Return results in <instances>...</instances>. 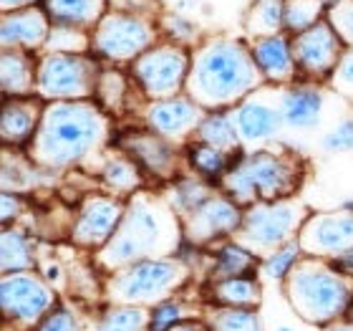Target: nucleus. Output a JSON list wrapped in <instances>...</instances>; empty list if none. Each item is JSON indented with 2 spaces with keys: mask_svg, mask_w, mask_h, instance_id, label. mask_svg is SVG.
Returning a JSON list of instances; mask_svg holds the SVG:
<instances>
[{
  "mask_svg": "<svg viewBox=\"0 0 353 331\" xmlns=\"http://www.w3.org/2000/svg\"><path fill=\"white\" fill-rule=\"evenodd\" d=\"M182 236L179 215L172 213L170 205L137 192L126 202L114 238L96 253V265L106 273H117L139 261L170 258L182 243Z\"/></svg>",
  "mask_w": 353,
  "mask_h": 331,
  "instance_id": "obj_1",
  "label": "nucleus"
},
{
  "mask_svg": "<svg viewBox=\"0 0 353 331\" xmlns=\"http://www.w3.org/2000/svg\"><path fill=\"white\" fill-rule=\"evenodd\" d=\"M109 137V117L86 102H51L30 142V160L46 169L81 164Z\"/></svg>",
  "mask_w": 353,
  "mask_h": 331,
  "instance_id": "obj_2",
  "label": "nucleus"
},
{
  "mask_svg": "<svg viewBox=\"0 0 353 331\" xmlns=\"http://www.w3.org/2000/svg\"><path fill=\"white\" fill-rule=\"evenodd\" d=\"M265 82L252 51L240 41L217 38L192 56L187 94L202 109L220 111L222 106L245 102Z\"/></svg>",
  "mask_w": 353,
  "mask_h": 331,
  "instance_id": "obj_3",
  "label": "nucleus"
},
{
  "mask_svg": "<svg viewBox=\"0 0 353 331\" xmlns=\"http://www.w3.org/2000/svg\"><path fill=\"white\" fill-rule=\"evenodd\" d=\"M285 296L293 311L313 326H331L353 311V281L328 258L303 256L285 278Z\"/></svg>",
  "mask_w": 353,
  "mask_h": 331,
  "instance_id": "obj_4",
  "label": "nucleus"
},
{
  "mask_svg": "<svg viewBox=\"0 0 353 331\" xmlns=\"http://www.w3.org/2000/svg\"><path fill=\"white\" fill-rule=\"evenodd\" d=\"M303 167L293 155L258 149L235 160L232 169L222 177V187L240 207L255 202L288 200L301 185Z\"/></svg>",
  "mask_w": 353,
  "mask_h": 331,
  "instance_id": "obj_5",
  "label": "nucleus"
},
{
  "mask_svg": "<svg viewBox=\"0 0 353 331\" xmlns=\"http://www.w3.org/2000/svg\"><path fill=\"white\" fill-rule=\"evenodd\" d=\"M190 281V265L182 258H149L109 273L106 299L109 303H129L152 309L167 301Z\"/></svg>",
  "mask_w": 353,
  "mask_h": 331,
  "instance_id": "obj_6",
  "label": "nucleus"
},
{
  "mask_svg": "<svg viewBox=\"0 0 353 331\" xmlns=\"http://www.w3.org/2000/svg\"><path fill=\"white\" fill-rule=\"evenodd\" d=\"M308 218L310 215L303 202L293 198L278 200V202H255L245 210L243 225L235 233V240L258 258H265L280 245L295 240Z\"/></svg>",
  "mask_w": 353,
  "mask_h": 331,
  "instance_id": "obj_7",
  "label": "nucleus"
},
{
  "mask_svg": "<svg viewBox=\"0 0 353 331\" xmlns=\"http://www.w3.org/2000/svg\"><path fill=\"white\" fill-rule=\"evenodd\" d=\"M101 68L83 53H46L38 61L36 94L46 102H86L96 96Z\"/></svg>",
  "mask_w": 353,
  "mask_h": 331,
  "instance_id": "obj_8",
  "label": "nucleus"
},
{
  "mask_svg": "<svg viewBox=\"0 0 353 331\" xmlns=\"http://www.w3.org/2000/svg\"><path fill=\"white\" fill-rule=\"evenodd\" d=\"M0 303L6 321L36 329L56 309V291L36 271L8 273L0 281Z\"/></svg>",
  "mask_w": 353,
  "mask_h": 331,
  "instance_id": "obj_9",
  "label": "nucleus"
},
{
  "mask_svg": "<svg viewBox=\"0 0 353 331\" xmlns=\"http://www.w3.org/2000/svg\"><path fill=\"white\" fill-rule=\"evenodd\" d=\"M192 56L179 46H157L134 61V79L152 102L179 96L187 88Z\"/></svg>",
  "mask_w": 353,
  "mask_h": 331,
  "instance_id": "obj_10",
  "label": "nucleus"
},
{
  "mask_svg": "<svg viewBox=\"0 0 353 331\" xmlns=\"http://www.w3.org/2000/svg\"><path fill=\"white\" fill-rule=\"evenodd\" d=\"M154 41V28L132 13L103 15L91 38V48L109 61H137Z\"/></svg>",
  "mask_w": 353,
  "mask_h": 331,
  "instance_id": "obj_11",
  "label": "nucleus"
},
{
  "mask_svg": "<svg viewBox=\"0 0 353 331\" xmlns=\"http://www.w3.org/2000/svg\"><path fill=\"white\" fill-rule=\"evenodd\" d=\"M290 46H293L295 68H301L303 74L316 79V82L331 79L336 66L343 59V53H346L343 51V41L328 21H321L313 28L298 33L290 41Z\"/></svg>",
  "mask_w": 353,
  "mask_h": 331,
  "instance_id": "obj_12",
  "label": "nucleus"
},
{
  "mask_svg": "<svg viewBox=\"0 0 353 331\" xmlns=\"http://www.w3.org/2000/svg\"><path fill=\"white\" fill-rule=\"evenodd\" d=\"M298 243L305 256L328 258V261L343 256L353 250V213L341 210V213L310 215L298 233Z\"/></svg>",
  "mask_w": 353,
  "mask_h": 331,
  "instance_id": "obj_13",
  "label": "nucleus"
},
{
  "mask_svg": "<svg viewBox=\"0 0 353 331\" xmlns=\"http://www.w3.org/2000/svg\"><path fill=\"white\" fill-rule=\"evenodd\" d=\"M243 218L245 213L235 200L212 195L205 205L184 218L182 230L192 245H210L222 236H235L243 225Z\"/></svg>",
  "mask_w": 353,
  "mask_h": 331,
  "instance_id": "obj_14",
  "label": "nucleus"
},
{
  "mask_svg": "<svg viewBox=\"0 0 353 331\" xmlns=\"http://www.w3.org/2000/svg\"><path fill=\"white\" fill-rule=\"evenodd\" d=\"M126 205H121L117 198L106 195H91L79 210L74 228H71V240L81 248L101 250L117 233L119 223L124 218Z\"/></svg>",
  "mask_w": 353,
  "mask_h": 331,
  "instance_id": "obj_15",
  "label": "nucleus"
},
{
  "mask_svg": "<svg viewBox=\"0 0 353 331\" xmlns=\"http://www.w3.org/2000/svg\"><path fill=\"white\" fill-rule=\"evenodd\" d=\"M205 117V109L197 102H192L190 96H172L162 102H152L147 106L149 129L162 134L164 140L170 142H179L194 134V129L202 124Z\"/></svg>",
  "mask_w": 353,
  "mask_h": 331,
  "instance_id": "obj_16",
  "label": "nucleus"
},
{
  "mask_svg": "<svg viewBox=\"0 0 353 331\" xmlns=\"http://www.w3.org/2000/svg\"><path fill=\"white\" fill-rule=\"evenodd\" d=\"M232 119H235L237 134H240L243 144H260V142L272 140L280 132V124H285L283 114H280V104L275 106L260 94H250L245 102L237 104Z\"/></svg>",
  "mask_w": 353,
  "mask_h": 331,
  "instance_id": "obj_17",
  "label": "nucleus"
},
{
  "mask_svg": "<svg viewBox=\"0 0 353 331\" xmlns=\"http://www.w3.org/2000/svg\"><path fill=\"white\" fill-rule=\"evenodd\" d=\"M51 36V26L43 10L38 8H23L3 15V51H30L43 46Z\"/></svg>",
  "mask_w": 353,
  "mask_h": 331,
  "instance_id": "obj_18",
  "label": "nucleus"
},
{
  "mask_svg": "<svg viewBox=\"0 0 353 331\" xmlns=\"http://www.w3.org/2000/svg\"><path fill=\"white\" fill-rule=\"evenodd\" d=\"M43 104L41 99H8L3 106V117H0V140L13 147L30 144L38 132V124L43 119Z\"/></svg>",
  "mask_w": 353,
  "mask_h": 331,
  "instance_id": "obj_19",
  "label": "nucleus"
},
{
  "mask_svg": "<svg viewBox=\"0 0 353 331\" xmlns=\"http://www.w3.org/2000/svg\"><path fill=\"white\" fill-rule=\"evenodd\" d=\"M126 152L134 157V162H139L144 169L154 172L157 177H174L176 169V149L170 140H164L157 132H137L129 134L124 142Z\"/></svg>",
  "mask_w": 353,
  "mask_h": 331,
  "instance_id": "obj_20",
  "label": "nucleus"
},
{
  "mask_svg": "<svg viewBox=\"0 0 353 331\" xmlns=\"http://www.w3.org/2000/svg\"><path fill=\"white\" fill-rule=\"evenodd\" d=\"M252 59L258 64L260 74L268 82L275 84H288L293 82L295 76V59H293V46L283 33L278 36H265L255 38L252 44Z\"/></svg>",
  "mask_w": 353,
  "mask_h": 331,
  "instance_id": "obj_21",
  "label": "nucleus"
},
{
  "mask_svg": "<svg viewBox=\"0 0 353 331\" xmlns=\"http://www.w3.org/2000/svg\"><path fill=\"white\" fill-rule=\"evenodd\" d=\"M323 111V94L316 86H293L280 96V114L288 126H316Z\"/></svg>",
  "mask_w": 353,
  "mask_h": 331,
  "instance_id": "obj_22",
  "label": "nucleus"
},
{
  "mask_svg": "<svg viewBox=\"0 0 353 331\" xmlns=\"http://www.w3.org/2000/svg\"><path fill=\"white\" fill-rule=\"evenodd\" d=\"M210 306H235V309H258L263 301V286L255 276L217 281L207 286Z\"/></svg>",
  "mask_w": 353,
  "mask_h": 331,
  "instance_id": "obj_23",
  "label": "nucleus"
},
{
  "mask_svg": "<svg viewBox=\"0 0 353 331\" xmlns=\"http://www.w3.org/2000/svg\"><path fill=\"white\" fill-rule=\"evenodd\" d=\"M260 261L255 253L240 245L237 240L225 243L214 250L212 265H210V283L228 278H243V276H252L255 271H260Z\"/></svg>",
  "mask_w": 353,
  "mask_h": 331,
  "instance_id": "obj_24",
  "label": "nucleus"
},
{
  "mask_svg": "<svg viewBox=\"0 0 353 331\" xmlns=\"http://www.w3.org/2000/svg\"><path fill=\"white\" fill-rule=\"evenodd\" d=\"M3 94L10 99H21V96H30L36 91V71L38 66H33L26 51H3Z\"/></svg>",
  "mask_w": 353,
  "mask_h": 331,
  "instance_id": "obj_25",
  "label": "nucleus"
},
{
  "mask_svg": "<svg viewBox=\"0 0 353 331\" xmlns=\"http://www.w3.org/2000/svg\"><path fill=\"white\" fill-rule=\"evenodd\" d=\"M106 0H46V10L53 21L61 26H74V28H86V26H99L103 18Z\"/></svg>",
  "mask_w": 353,
  "mask_h": 331,
  "instance_id": "obj_26",
  "label": "nucleus"
},
{
  "mask_svg": "<svg viewBox=\"0 0 353 331\" xmlns=\"http://www.w3.org/2000/svg\"><path fill=\"white\" fill-rule=\"evenodd\" d=\"M0 248H3V263H0L3 265V276L36 268V243L28 233L6 225L3 236H0Z\"/></svg>",
  "mask_w": 353,
  "mask_h": 331,
  "instance_id": "obj_27",
  "label": "nucleus"
},
{
  "mask_svg": "<svg viewBox=\"0 0 353 331\" xmlns=\"http://www.w3.org/2000/svg\"><path fill=\"white\" fill-rule=\"evenodd\" d=\"M197 142L202 144H210L214 149H222L232 155L243 142H240V134H237L235 119H232V111H212L202 119V124L197 126L194 132Z\"/></svg>",
  "mask_w": 353,
  "mask_h": 331,
  "instance_id": "obj_28",
  "label": "nucleus"
},
{
  "mask_svg": "<svg viewBox=\"0 0 353 331\" xmlns=\"http://www.w3.org/2000/svg\"><path fill=\"white\" fill-rule=\"evenodd\" d=\"M149 326H152V309L109 303L96 319L94 331H149Z\"/></svg>",
  "mask_w": 353,
  "mask_h": 331,
  "instance_id": "obj_29",
  "label": "nucleus"
},
{
  "mask_svg": "<svg viewBox=\"0 0 353 331\" xmlns=\"http://www.w3.org/2000/svg\"><path fill=\"white\" fill-rule=\"evenodd\" d=\"M205 324L210 331H265L258 309L207 306Z\"/></svg>",
  "mask_w": 353,
  "mask_h": 331,
  "instance_id": "obj_30",
  "label": "nucleus"
},
{
  "mask_svg": "<svg viewBox=\"0 0 353 331\" xmlns=\"http://www.w3.org/2000/svg\"><path fill=\"white\" fill-rule=\"evenodd\" d=\"M101 180L111 192L121 195H137L141 185L139 162H132L126 157H111L109 162L101 167Z\"/></svg>",
  "mask_w": 353,
  "mask_h": 331,
  "instance_id": "obj_31",
  "label": "nucleus"
},
{
  "mask_svg": "<svg viewBox=\"0 0 353 331\" xmlns=\"http://www.w3.org/2000/svg\"><path fill=\"white\" fill-rule=\"evenodd\" d=\"M305 256L298 243V238L290 240V243L280 245L278 250H272L270 256H265L260 261V276L265 281H272V283H285V278L290 276V271L295 268V263Z\"/></svg>",
  "mask_w": 353,
  "mask_h": 331,
  "instance_id": "obj_32",
  "label": "nucleus"
},
{
  "mask_svg": "<svg viewBox=\"0 0 353 331\" xmlns=\"http://www.w3.org/2000/svg\"><path fill=\"white\" fill-rule=\"evenodd\" d=\"M285 26V6L283 0H258L248 18V28L255 38L278 36Z\"/></svg>",
  "mask_w": 353,
  "mask_h": 331,
  "instance_id": "obj_33",
  "label": "nucleus"
},
{
  "mask_svg": "<svg viewBox=\"0 0 353 331\" xmlns=\"http://www.w3.org/2000/svg\"><path fill=\"white\" fill-rule=\"evenodd\" d=\"M190 164L197 169L202 177H210V180H222L228 175L235 160L222 152V149H214L210 144H202V142H194L190 147Z\"/></svg>",
  "mask_w": 353,
  "mask_h": 331,
  "instance_id": "obj_34",
  "label": "nucleus"
},
{
  "mask_svg": "<svg viewBox=\"0 0 353 331\" xmlns=\"http://www.w3.org/2000/svg\"><path fill=\"white\" fill-rule=\"evenodd\" d=\"M212 195V187L199 182V180H179L172 187V210L179 215V220H184L187 215H192L197 207L205 205Z\"/></svg>",
  "mask_w": 353,
  "mask_h": 331,
  "instance_id": "obj_35",
  "label": "nucleus"
},
{
  "mask_svg": "<svg viewBox=\"0 0 353 331\" xmlns=\"http://www.w3.org/2000/svg\"><path fill=\"white\" fill-rule=\"evenodd\" d=\"M323 8V0H293L285 8V26L298 36L303 30L313 28L316 23H321Z\"/></svg>",
  "mask_w": 353,
  "mask_h": 331,
  "instance_id": "obj_36",
  "label": "nucleus"
},
{
  "mask_svg": "<svg viewBox=\"0 0 353 331\" xmlns=\"http://www.w3.org/2000/svg\"><path fill=\"white\" fill-rule=\"evenodd\" d=\"M46 46L51 48L48 53H83L91 46V38L81 28L59 26V28H51V36H48Z\"/></svg>",
  "mask_w": 353,
  "mask_h": 331,
  "instance_id": "obj_37",
  "label": "nucleus"
},
{
  "mask_svg": "<svg viewBox=\"0 0 353 331\" xmlns=\"http://www.w3.org/2000/svg\"><path fill=\"white\" fill-rule=\"evenodd\" d=\"M96 96L103 104V109L121 111V104H124L126 96L124 76L117 74V71H101V79H99V86H96Z\"/></svg>",
  "mask_w": 353,
  "mask_h": 331,
  "instance_id": "obj_38",
  "label": "nucleus"
},
{
  "mask_svg": "<svg viewBox=\"0 0 353 331\" xmlns=\"http://www.w3.org/2000/svg\"><path fill=\"white\" fill-rule=\"evenodd\" d=\"M184 321V303L179 299H167V301L152 306V326L149 331H172L176 324Z\"/></svg>",
  "mask_w": 353,
  "mask_h": 331,
  "instance_id": "obj_39",
  "label": "nucleus"
},
{
  "mask_svg": "<svg viewBox=\"0 0 353 331\" xmlns=\"http://www.w3.org/2000/svg\"><path fill=\"white\" fill-rule=\"evenodd\" d=\"M325 18L343 44L353 46V0H341L325 10Z\"/></svg>",
  "mask_w": 353,
  "mask_h": 331,
  "instance_id": "obj_40",
  "label": "nucleus"
},
{
  "mask_svg": "<svg viewBox=\"0 0 353 331\" xmlns=\"http://www.w3.org/2000/svg\"><path fill=\"white\" fill-rule=\"evenodd\" d=\"M33 331H83L81 319L66 306H56Z\"/></svg>",
  "mask_w": 353,
  "mask_h": 331,
  "instance_id": "obj_41",
  "label": "nucleus"
},
{
  "mask_svg": "<svg viewBox=\"0 0 353 331\" xmlns=\"http://www.w3.org/2000/svg\"><path fill=\"white\" fill-rule=\"evenodd\" d=\"M328 152H353V119H343L323 137Z\"/></svg>",
  "mask_w": 353,
  "mask_h": 331,
  "instance_id": "obj_42",
  "label": "nucleus"
},
{
  "mask_svg": "<svg viewBox=\"0 0 353 331\" xmlns=\"http://www.w3.org/2000/svg\"><path fill=\"white\" fill-rule=\"evenodd\" d=\"M331 84L339 94L353 99V48L343 53V59H341V64L331 76Z\"/></svg>",
  "mask_w": 353,
  "mask_h": 331,
  "instance_id": "obj_43",
  "label": "nucleus"
},
{
  "mask_svg": "<svg viewBox=\"0 0 353 331\" xmlns=\"http://www.w3.org/2000/svg\"><path fill=\"white\" fill-rule=\"evenodd\" d=\"M164 28L170 30L174 41H194L197 30L190 21H184L182 15H164Z\"/></svg>",
  "mask_w": 353,
  "mask_h": 331,
  "instance_id": "obj_44",
  "label": "nucleus"
},
{
  "mask_svg": "<svg viewBox=\"0 0 353 331\" xmlns=\"http://www.w3.org/2000/svg\"><path fill=\"white\" fill-rule=\"evenodd\" d=\"M21 198L15 192H3V223H10V218H18L21 213Z\"/></svg>",
  "mask_w": 353,
  "mask_h": 331,
  "instance_id": "obj_45",
  "label": "nucleus"
},
{
  "mask_svg": "<svg viewBox=\"0 0 353 331\" xmlns=\"http://www.w3.org/2000/svg\"><path fill=\"white\" fill-rule=\"evenodd\" d=\"M331 265L339 273H343L346 278L353 281V250H348V253H343V256H339V258H331Z\"/></svg>",
  "mask_w": 353,
  "mask_h": 331,
  "instance_id": "obj_46",
  "label": "nucleus"
},
{
  "mask_svg": "<svg viewBox=\"0 0 353 331\" xmlns=\"http://www.w3.org/2000/svg\"><path fill=\"white\" fill-rule=\"evenodd\" d=\"M172 331H210L205 321H192V319H184L182 324H176Z\"/></svg>",
  "mask_w": 353,
  "mask_h": 331,
  "instance_id": "obj_47",
  "label": "nucleus"
},
{
  "mask_svg": "<svg viewBox=\"0 0 353 331\" xmlns=\"http://www.w3.org/2000/svg\"><path fill=\"white\" fill-rule=\"evenodd\" d=\"M33 0H3V10L10 13V10H23V8H30Z\"/></svg>",
  "mask_w": 353,
  "mask_h": 331,
  "instance_id": "obj_48",
  "label": "nucleus"
},
{
  "mask_svg": "<svg viewBox=\"0 0 353 331\" xmlns=\"http://www.w3.org/2000/svg\"><path fill=\"white\" fill-rule=\"evenodd\" d=\"M325 331H353V319H341V321L331 324Z\"/></svg>",
  "mask_w": 353,
  "mask_h": 331,
  "instance_id": "obj_49",
  "label": "nucleus"
},
{
  "mask_svg": "<svg viewBox=\"0 0 353 331\" xmlns=\"http://www.w3.org/2000/svg\"><path fill=\"white\" fill-rule=\"evenodd\" d=\"M275 331H295V329H290V326H283V324H280V326H275Z\"/></svg>",
  "mask_w": 353,
  "mask_h": 331,
  "instance_id": "obj_50",
  "label": "nucleus"
},
{
  "mask_svg": "<svg viewBox=\"0 0 353 331\" xmlns=\"http://www.w3.org/2000/svg\"><path fill=\"white\" fill-rule=\"evenodd\" d=\"M346 210H351V213H353V202H348V205H346Z\"/></svg>",
  "mask_w": 353,
  "mask_h": 331,
  "instance_id": "obj_51",
  "label": "nucleus"
},
{
  "mask_svg": "<svg viewBox=\"0 0 353 331\" xmlns=\"http://www.w3.org/2000/svg\"><path fill=\"white\" fill-rule=\"evenodd\" d=\"M351 319H353V311H351Z\"/></svg>",
  "mask_w": 353,
  "mask_h": 331,
  "instance_id": "obj_52",
  "label": "nucleus"
}]
</instances>
